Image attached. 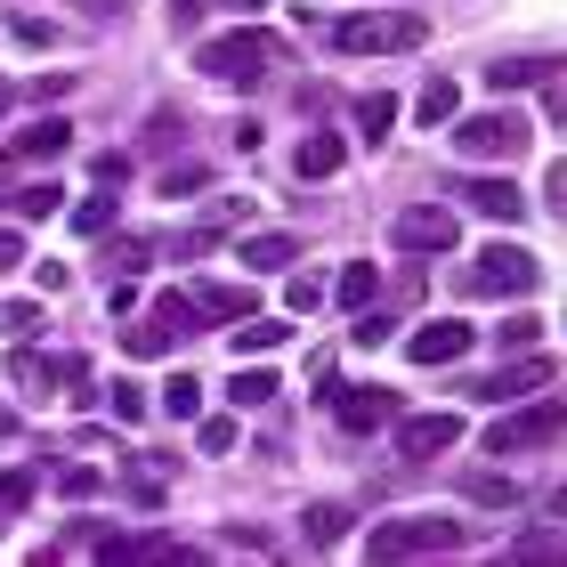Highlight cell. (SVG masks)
<instances>
[{
  "label": "cell",
  "mask_w": 567,
  "mask_h": 567,
  "mask_svg": "<svg viewBox=\"0 0 567 567\" xmlns=\"http://www.w3.org/2000/svg\"><path fill=\"white\" fill-rule=\"evenodd\" d=\"M33 284H41V292H65V284H73V268H58V260H33Z\"/></svg>",
  "instance_id": "ee69618b"
},
{
  "label": "cell",
  "mask_w": 567,
  "mask_h": 567,
  "mask_svg": "<svg viewBox=\"0 0 567 567\" xmlns=\"http://www.w3.org/2000/svg\"><path fill=\"white\" fill-rule=\"evenodd\" d=\"M300 535H308L317 551L341 544V535H349V511H341V503H308V511H300Z\"/></svg>",
  "instance_id": "cb8c5ba5"
},
{
  "label": "cell",
  "mask_w": 567,
  "mask_h": 567,
  "mask_svg": "<svg viewBox=\"0 0 567 567\" xmlns=\"http://www.w3.org/2000/svg\"><path fill=\"white\" fill-rule=\"evenodd\" d=\"M90 381V357H58V365H49V390H82Z\"/></svg>",
  "instance_id": "60d3db41"
},
{
  "label": "cell",
  "mask_w": 567,
  "mask_h": 567,
  "mask_svg": "<svg viewBox=\"0 0 567 567\" xmlns=\"http://www.w3.org/2000/svg\"><path fill=\"white\" fill-rule=\"evenodd\" d=\"M227 398H236V414H251V405L276 398V373H268V365H244L236 381H227Z\"/></svg>",
  "instance_id": "83f0119b"
},
{
  "label": "cell",
  "mask_w": 567,
  "mask_h": 567,
  "mask_svg": "<svg viewBox=\"0 0 567 567\" xmlns=\"http://www.w3.org/2000/svg\"><path fill=\"white\" fill-rule=\"evenodd\" d=\"M227 341H236L244 357H268V349H284V341H292V324H284V317H244L236 332H227Z\"/></svg>",
  "instance_id": "ac0fdd59"
},
{
  "label": "cell",
  "mask_w": 567,
  "mask_h": 567,
  "mask_svg": "<svg viewBox=\"0 0 567 567\" xmlns=\"http://www.w3.org/2000/svg\"><path fill=\"white\" fill-rule=\"evenodd\" d=\"M544 73H551V58H519V65H511V58H503L495 73H486V82H495V90L511 97V90H527V82H544Z\"/></svg>",
  "instance_id": "f546056e"
},
{
  "label": "cell",
  "mask_w": 567,
  "mask_h": 567,
  "mask_svg": "<svg viewBox=\"0 0 567 567\" xmlns=\"http://www.w3.org/2000/svg\"><path fill=\"white\" fill-rule=\"evenodd\" d=\"M9 268H24V236H17V227H0V276H9Z\"/></svg>",
  "instance_id": "f6af8a7d"
},
{
  "label": "cell",
  "mask_w": 567,
  "mask_h": 567,
  "mask_svg": "<svg viewBox=\"0 0 567 567\" xmlns=\"http://www.w3.org/2000/svg\"><path fill=\"white\" fill-rule=\"evenodd\" d=\"M163 414H171V422H195V414H203V381H195V373H171V381H163Z\"/></svg>",
  "instance_id": "4316f807"
},
{
  "label": "cell",
  "mask_w": 567,
  "mask_h": 567,
  "mask_svg": "<svg viewBox=\"0 0 567 567\" xmlns=\"http://www.w3.org/2000/svg\"><path fill=\"white\" fill-rule=\"evenodd\" d=\"M73 146V122L58 114V122H24V138H17V154H33V163H49V154H65Z\"/></svg>",
  "instance_id": "603a6c76"
},
{
  "label": "cell",
  "mask_w": 567,
  "mask_h": 567,
  "mask_svg": "<svg viewBox=\"0 0 567 567\" xmlns=\"http://www.w3.org/2000/svg\"><path fill=\"white\" fill-rule=\"evenodd\" d=\"M203 9H212V0H171V17H178V24H195Z\"/></svg>",
  "instance_id": "bcb514c9"
},
{
  "label": "cell",
  "mask_w": 567,
  "mask_h": 567,
  "mask_svg": "<svg viewBox=\"0 0 567 567\" xmlns=\"http://www.w3.org/2000/svg\"><path fill=\"white\" fill-rule=\"evenodd\" d=\"M332 414H341L349 437H365V430H381V422L398 414V398L390 390H341V398H332Z\"/></svg>",
  "instance_id": "7c38bea8"
},
{
  "label": "cell",
  "mask_w": 567,
  "mask_h": 567,
  "mask_svg": "<svg viewBox=\"0 0 567 567\" xmlns=\"http://www.w3.org/2000/svg\"><path fill=\"white\" fill-rule=\"evenodd\" d=\"M390 244L414 251V260H422V251H454L462 244V219L446 212V203H405V212L390 219Z\"/></svg>",
  "instance_id": "52a82bcc"
},
{
  "label": "cell",
  "mask_w": 567,
  "mask_h": 567,
  "mask_svg": "<svg viewBox=\"0 0 567 567\" xmlns=\"http://www.w3.org/2000/svg\"><path fill=\"white\" fill-rule=\"evenodd\" d=\"M373 292H381V276H373L365 260H349V268H341V284H332V300H341V308H357V317L373 308Z\"/></svg>",
  "instance_id": "d4e9b609"
},
{
  "label": "cell",
  "mask_w": 567,
  "mask_h": 567,
  "mask_svg": "<svg viewBox=\"0 0 567 567\" xmlns=\"http://www.w3.org/2000/svg\"><path fill=\"white\" fill-rule=\"evenodd\" d=\"M454 154L462 163H519L527 154V122L519 114H462L454 122Z\"/></svg>",
  "instance_id": "8992f818"
},
{
  "label": "cell",
  "mask_w": 567,
  "mask_h": 567,
  "mask_svg": "<svg viewBox=\"0 0 567 567\" xmlns=\"http://www.w3.org/2000/svg\"><path fill=\"white\" fill-rule=\"evenodd\" d=\"M9 41H17V49H49V41H58V24H49V17H17Z\"/></svg>",
  "instance_id": "74e56055"
},
{
  "label": "cell",
  "mask_w": 567,
  "mask_h": 567,
  "mask_svg": "<svg viewBox=\"0 0 567 567\" xmlns=\"http://www.w3.org/2000/svg\"><path fill=\"white\" fill-rule=\"evenodd\" d=\"M33 486H41L33 471H0V519H17V511L33 503Z\"/></svg>",
  "instance_id": "d6a6232c"
},
{
  "label": "cell",
  "mask_w": 567,
  "mask_h": 567,
  "mask_svg": "<svg viewBox=\"0 0 567 567\" xmlns=\"http://www.w3.org/2000/svg\"><path fill=\"white\" fill-rule=\"evenodd\" d=\"M244 219H251V203H236V195H219L212 212H203V219L187 227V236H178V251H187V260H203V251H212V244L227 236V227H244Z\"/></svg>",
  "instance_id": "8fae6325"
},
{
  "label": "cell",
  "mask_w": 567,
  "mask_h": 567,
  "mask_svg": "<svg viewBox=\"0 0 567 567\" xmlns=\"http://www.w3.org/2000/svg\"><path fill=\"white\" fill-rule=\"evenodd\" d=\"M462 446V422L454 414H405L398 422V454L405 462H437V454H454Z\"/></svg>",
  "instance_id": "9c48e42d"
},
{
  "label": "cell",
  "mask_w": 567,
  "mask_h": 567,
  "mask_svg": "<svg viewBox=\"0 0 567 567\" xmlns=\"http://www.w3.org/2000/svg\"><path fill=\"white\" fill-rule=\"evenodd\" d=\"M187 300H195L203 324H212V317H219V324H244V317H251V292H244V284H203V292H187Z\"/></svg>",
  "instance_id": "2e32d148"
},
{
  "label": "cell",
  "mask_w": 567,
  "mask_h": 567,
  "mask_svg": "<svg viewBox=\"0 0 567 567\" xmlns=\"http://www.w3.org/2000/svg\"><path fill=\"white\" fill-rule=\"evenodd\" d=\"M0 114H9V90H0Z\"/></svg>",
  "instance_id": "c3c4849f"
},
{
  "label": "cell",
  "mask_w": 567,
  "mask_h": 567,
  "mask_svg": "<svg viewBox=\"0 0 567 567\" xmlns=\"http://www.w3.org/2000/svg\"><path fill=\"white\" fill-rule=\"evenodd\" d=\"M462 203H471L478 219H519V212H527L511 178H462Z\"/></svg>",
  "instance_id": "9a60e30c"
},
{
  "label": "cell",
  "mask_w": 567,
  "mask_h": 567,
  "mask_svg": "<svg viewBox=\"0 0 567 567\" xmlns=\"http://www.w3.org/2000/svg\"><path fill=\"white\" fill-rule=\"evenodd\" d=\"M138 324H154V332H163V341L178 349V332H195L203 317H195V300H187V292H163V300H154V308H146Z\"/></svg>",
  "instance_id": "e0dca14e"
},
{
  "label": "cell",
  "mask_w": 567,
  "mask_h": 567,
  "mask_svg": "<svg viewBox=\"0 0 567 567\" xmlns=\"http://www.w3.org/2000/svg\"><path fill=\"white\" fill-rule=\"evenodd\" d=\"M138 551H146V535H106V544H97V567H138Z\"/></svg>",
  "instance_id": "8d00e7d4"
},
{
  "label": "cell",
  "mask_w": 567,
  "mask_h": 567,
  "mask_svg": "<svg viewBox=\"0 0 567 567\" xmlns=\"http://www.w3.org/2000/svg\"><path fill=\"white\" fill-rule=\"evenodd\" d=\"M527 390H551V357H519V365L471 381V398H527Z\"/></svg>",
  "instance_id": "30bf717a"
},
{
  "label": "cell",
  "mask_w": 567,
  "mask_h": 567,
  "mask_svg": "<svg viewBox=\"0 0 567 567\" xmlns=\"http://www.w3.org/2000/svg\"><path fill=\"white\" fill-rule=\"evenodd\" d=\"M430 41V17H414V9H357V17H341L332 24V49H349V58H390V49H422Z\"/></svg>",
  "instance_id": "7a4b0ae2"
},
{
  "label": "cell",
  "mask_w": 567,
  "mask_h": 567,
  "mask_svg": "<svg viewBox=\"0 0 567 567\" xmlns=\"http://www.w3.org/2000/svg\"><path fill=\"white\" fill-rule=\"evenodd\" d=\"M495 341H503V349H535V341H544V317H511Z\"/></svg>",
  "instance_id": "ab89813d"
},
{
  "label": "cell",
  "mask_w": 567,
  "mask_h": 567,
  "mask_svg": "<svg viewBox=\"0 0 567 567\" xmlns=\"http://www.w3.org/2000/svg\"><path fill=\"white\" fill-rule=\"evenodd\" d=\"M195 446H203V454H236V422H227V414H203V422H195Z\"/></svg>",
  "instance_id": "836d02e7"
},
{
  "label": "cell",
  "mask_w": 567,
  "mask_h": 567,
  "mask_svg": "<svg viewBox=\"0 0 567 567\" xmlns=\"http://www.w3.org/2000/svg\"><path fill=\"white\" fill-rule=\"evenodd\" d=\"M317 300H324V284H317V276H292V284H284V308H292V317H308Z\"/></svg>",
  "instance_id": "f35d334b"
},
{
  "label": "cell",
  "mask_w": 567,
  "mask_h": 567,
  "mask_svg": "<svg viewBox=\"0 0 567 567\" xmlns=\"http://www.w3.org/2000/svg\"><path fill=\"white\" fill-rule=\"evenodd\" d=\"M471 527L446 519V511H405V519H381L365 535V559L373 567H405V559H430V551H462Z\"/></svg>",
  "instance_id": "6da1fadb"
},
{
  "label": "cell",
  "mask_w": 567,
  "mask_h": 567,
  "mask_svg": "<svg viewBox=\"0 0 567 567\" xmlns=\"http://www.w3.org/2000/svg\"><path fill=\"white\" fill-rule=\"evenodd\" d=\"M341 163H349V146L332 138V131H308V138H300V154H292V171L308 178V187H317V178H341Z\"/></svg>",
  "instance_id": "5bb4252c"
},
{
  "label": "cell",
  "mask_w": 567,
  "mask_h": 567,
  "mask_svg": "<svg viewBox=\"0 0 567 567\" xmlns=\"http://www.w3.org/2000/svg\"><path fill=\"white\" fill-rule=\"evenodd\" d=\"M559 398H535V405H519V414H503V422H486V454L495 462H519V454H544V446H559Z\"/></svg>",
  "instance_id": "5b68a950"
},
{
  "label": "cell",
  "mask_w": 567,
  "mask_h": 567,
  "mask_svg": "<svg viewBox=\"0 0 567 567\" xmlns=\"http://www.w3.org/2000/svg\"><path fill=\"white\" fill-rule=\"evenodd\" d=\"M462 495L486 503V511H511V503H519V478H503V471H462Z\"/></svg>",
  "instance_id": "44dd1931"
},
{
  "label": "cell",
  "mask_w": 567,
  "mask_h": 567,
  "mask_svg": "<svg viewBox=\"0 0 567 567\" xmlns=\"http://www.w3.org/2000/svg\"><path fill=\"white\" fill-rule=\"evenodd\" d=\"M471 341H478V332L462 324V317H430V324L405 332V357H414V365H454V357L471 349Z\"/></svg>",
  "instance_id": "ba28073f"
},
{
  "label": "cell",
  "mask_w": 567,
  "mask_h": 567,
  "mask_svg": "<svg viewBox=\"0 0 567 567\" xmlns=\"http://www.w3.org/2000/svg\"><path fill=\"white\" fill-rule=\"evenodd\" d=\"M114 227V195H90V203H73V236H106Z\"/></svg>",
  "instance_id": "4dcf8cb0"
},
{
  "label": "cell",
  "mask_w": 567,
  "mask_h": 567,
  "mask_svg": "<svg viewBox=\"0 0 567 567\" xmlns=\"http://www.w3.org/2000/svg\"><path fill=\"white\" fill-rule=\"evenodd\" d=\"M33 324H41L33 300H0V332H33Z\"/></svg>",
  "instance_id": "b9f144b4"
},
{
  "label": "cell",
  "mask_w": 567,
  "mask_h": 567,
  "mask_svg": "<svg viewBox=\"0 0 567 567\" xmlns=\"http://www.w3.org/2000/svg\"><path fill=\"white\" fill-rule=\"evenodd\" d=\"M414 114L430 122V131H446V122L462 114V90L446 82V73H437V82H422V97H414Z\"/></svg>",
  "instance_id": "7402d4cb"
},
{
  "label": "cell",
  "mask_w": 567,
  "mask_h": 567,
  "mask_svg": "<svg viewBox=\"0 0 567 567\" xmlns=\"http://www.w3.org/2000/svg\"><path fill=\"white\" fill-rule=\"evenodd\" d=\"M195 187H212V171H203V163H171V171H163V195H171V203L195 195Z\"/></svg>",
  "instance_id": "d590c367"
},
{
  "label": "cell",
  "mask_w": 567,
  "mask_h": 567,
  "mask_svg": "<svg viewBox=\"0 0 567 567\" xmlns=\"http://www.w3.org/2000/svg\"><path fill=\"white\" fill-rule=\"evenodd\" d=\"M138 567H203V551H195V544H171V535H146Z\"/></svg>",
  "instance_id": "f1b7e54d"
},
{
  "label": "cell",
  "mask_w": 567,
  "mask_h": 567,
  "mask_svg": "<svg viewBox=\"0 0 567 567\" xmlns=\"http://www.w3.org/2000/svg\"><path fill=\"white\" fill-rule=\"evenodd\" d=\"M9 212H17V219H58V212H65V195L49 187V178H33V187H17V195H9Z\"/></svg>",
  "instance_id": "484cf974"
},
{
  "label": "cell",
  "mask_w": 567,
  "mask_h": 567,
  "mask_svg": "<svg viewBox=\"0 0 567 567\" xmlns=\"http://www.w3.org/2000/svg\"><path fill=\"white\" fill-rule=\"evenodd\" d=\"M146 251H154V244H146V236H122V244H114V251H106V268H114V284H131V276H138V268H146Z\"/></svg>",
  "instance_id": "1f68e13d"
},
{
  "label": "cell",
  "mask_w": 567,
  "mask_h": 567,
  "mask_svg": "<svg viewBox=\"0 0 567 567\" xmlns=\"http://www.w3.org/2000/svg\"><path fill=\"white\" fill-rule=\"evenodd\" d=\"M236 260H244V268H292V260H300V236H244Z\"/></svg>",
  "instance_id": "d6986e66"
},
{
  "label": "cell",
  "mask_w": 567,
  "mask_h": 567,
  "mask_svg": "<svg viewBox=\"0 0 567 567\" xmlns=\"http://www.w3.org/2000/svg\"><path fill=\"white\" fill-rule=\"evenodd\" d=\"M58 495H97V471H90V462H73V471H58Z\"/></svg>",
  "instance_id": "7bdbcfd3"
},
{
  "label": "cell",
  "mask_w": 567,
  "mask_h": 567,
  "mask_svg": "<svg viewBox=\"0 0 567 567\" xmlns=\"http://www.w3.org/2000/svg\"><path fill=\"white\" fill-rule=\"evenodd\" d=\"M106 414H114V422H146V390H138V381H114V390H106Z\"/></svg>",
  "instance_id": "e575fe53"
},
{
  "label": "cell",
  "mask_w": 567,
  "mask_h": 567,
  "mask_svg": "<svg viewBox=\"0 0 567 567\" xmlns=\"http://www.w3.org/2000/svg\"><path fill=\"white\" fill-rule=\"evenodd\" d=\"M535 276H544V260L519 244H486L471 268H462V292L471 300H511V292H535Z\"/></svg>",
  "instance_id": "277c9868"
},
{
  "label": "cell",
  "mask_w": 567,
  "mask_h": 567,
  "mask_svg": "<svg viewBox=\"0 0 567 567\" xmlns=\"http://www.w3.org/2000/svg\"><path fill=\"white\" fill-rule=\"evenodd\" d=\"M357 131H365V146H381L398 131V97L390 90H365V97H357Z\"/></svg>",
  "instance_id": "ffe728a7"
},
{
  "label": "cell",
  "mask_w": 567,
  "mask_h": 567,
  "mask_svg": "<svg viewBox=\"0 0 567 567\" xmlns=\"http://www.w3.org/2000/svg\"><path fill=\"white\" fill-rule=\"evenodd\" d=\"M559 559H567V535L559 527H527L519 544L495 551V567H559Z\"/></svg>",
  "instance_id": "4fadbf2b"
},
{
  "label": "cell",
  "mask_w": 567,
  "mask_h": 567,
  "mask_svg": "<svg viewBox=\"0 0 567 567\" xmlns=\"http://www.w3.org/2000/svg\"><path fill=\"white\" fill-rule=\"evenodd\" d=\"M82 9H90V17H122L131 0H82Z\"/></svg>",
  "instance_id": "7dc6e473"
},
{
  "label": "cell",
  "mask_w": 567,
  "mask_h": 567,
  "mask_svg": "<svg viewBox=\"0 0 567 567\" xmlns=\"http://www.w3.org/2000/svg\"><path fill=\"white\" fill-rule=\"evenodd\" d=\"M276 58H284V41L260 33V24H244V33H212V41H203V49H195V73L244 90V82H260V65H276Z\"/></svg>",
  "instance_id": "3957f363"
}]
</instances>
